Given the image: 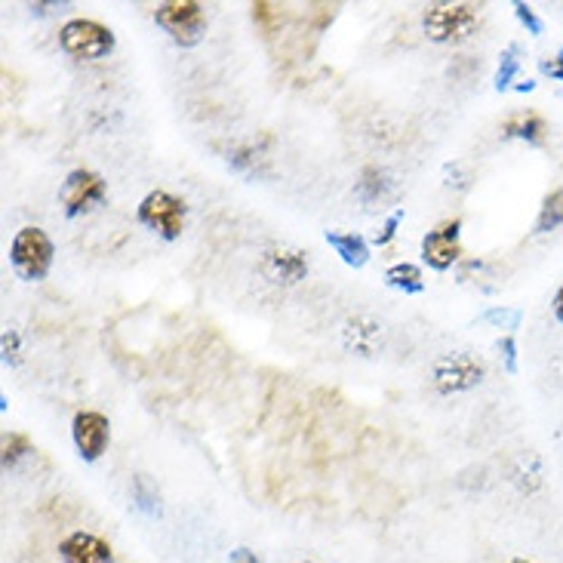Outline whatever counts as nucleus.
<instances>
[{"instance_id":"obj_1","label":"nucleus","mask_w":563,"mask_h":563,"mask_svg":"<svg viewBox=\"0 0 563 563\" xmlns=\"http://www.w3.org/2000/svg\"><path fill=\"white\" fill-rule=\"evenodd\" d=\"M154 22L164 28L179 47H194L207 34V10L197 0H170L154 10Z\"/></svg>"},{"instance_id":"obj_2","label":"nucleus","mask_w":563,"mask_h":563,"mask_svg":"<svg viewBox=\"0 0 563 563\" xmlns=\"http://www.w3.org/2000/svg\"><path fill=\"white\" fill-rule=\"evenodd\" d=\"M59 44L68 56L80 62H93V59H105L114 50V34L108 25L96 19H71L59 31Z\"/></svg>"},{"instance_id":"obj_3","label":"nucleus","mask_w":563,"mask_h":563,"mask_svg":"<svg viewBox=\"0 0 563 563\" xmlns=\"http://www.w3.org/2000/svg\"><path fill=\"white\" fill-rule=\"evenodd\" d=\"M477 22H480V13L474 4H434L422 16V28L434 44H456V40H465L477 28Z\"/></svg>"},{"instance_id":"obj_4","label":"nucleus","mask_w":563,"mask_h":563,"mask_svg":"<svg viewBox=\"0 0 563 563\" xmlns=\"http://www.w3.org/2000/svg\"><path fill=\"white\" fill-rule=\"evenodd\" d=\"M10 259L22 280H40L53 265V240L40 228L28 225L16 234Z\"/></svg>"},{"instance_id":"obj_5","label":"nucleus","mask_w":563,"mask_h":563,"mask_svg":"<svg viewBox=\"0 0 563 563\" xmlns=\"http://www.w3.org/2000/svg\"><path fill=\"white\" fill-rule=\"evenodd\" d=\"M185 213V200L170 191H151L139 204V222L167 240H176L185 231Z\"/></svg>"},{"instance_id":"obj_6","label":"nucleus","mask_w":563,"mask_h":563,"mask_svg":"<svg viewBox=\"0 0 563 563\" xmlns=\"http://www.w3.org/2000/svg\"><path fill=\"white\" fill-rule=\"evenodd\" d=\"M484 382V364L471 354H447L434 364V388L440 394H459Z\"/></svg>"},{"instance_id":"obj_7","label":"nucleus","mask_w":563,"mask_h":563,"mask_svg":"<svg viewBox=\"0 0 563 563\" xmlns=\"http://www.w3.org/2000/svg\"><path fill=\"white\" fill-rule=\"evenodd\" d=\"M105 200V182L99 173L93 170H74L68 173L65 185H62V207H65V216H80L93 210L96 204Z\"/></svg>"},{"instance_id":"obj_8","label":"nucleus","mask_w":563,"mask_h":563,"mask_svg":"<svg viewBox=\"0 0 563 563\" xmlns=\"http://www.w3.org/2000/svg\"><path fill=\"white\" fill-rule=\"evenodd\" d=\"M108 434H111V425L102 413L96 410H84L74 416V425H71V437H74V447L80 453V459L87 462H96L105 447H108Z\"/></svg>"},{"instance_id":"obj_9","label":"nucleus","mask_w":563,"mask_h":563,"mask_svg":"<svg viewBox=\"0 0 563 563\" xmlns=\"http://www.w3.org/2000/svg\"><path fill=\"white\" fill-rule=\"evenodd\" d=\"M459 228L462 222L453 219V222H444V225H437L434 231L425 234L422 240V256L431 268L437 271H447L459 262L462 250H459Z\"/></svg>"},{"instance_id":"obj_10","label":"nucleus","mask_w":563,"mask_h":563,"mask_svg":"<svg viewBox=\"0 0 563 563\" xmlns=\"http://www.w3.org/2000/svg\"><path fill=\"white\" fill-rule=\"evenodd\" d=\"M262 274L274 284H284V287H293L299 280H305L308 274V262L299 250H290V247H274L265 253L262 259Z\"/></svg>"},{"instance_id":"obj_11","label":"nucleus","mask_w":563,"mask_h":563,"mask_svg":"<svg viewBox=\"0 0 563 563\" xmlns=\"http://www.w3.org/2000/svg\"><path fill=\"white\" fill-rule=\"evenodd\" d=\"M59 554L65 563H114V551L93 533H71L62 539Z\"/></svg>"},{"instance_id":"obj_12","label":"nucleus","mask_w":563,"mask_h":563,"mask_svg":"<svg viewBox=\"0 0 563 563\" xmlns=\"http://www.w3.org/2000/svg\"><path fill=\"white\" fill-rule=\"evenodd\" d=\"M379 339H382L379 320H373V317H367V314L351 317L348 324H345V330H342V342H345V348L354 351V354H364V357H370V354L376 351Z\"/></svg>"},{"instance_id":"obj_13","label":"nucleus","mask_w":563,"mask_h":563,"mask_svg":"<svg viewBox=\"0 0 563 563\" xmlns=\"http://www.w3.org/2000/svg\"><path fill=\"white\" fill-rule=\"evenodd\" d=\"M327 244L342 256L345 265H367L370 259V247H367V240L360 237V234H351V231H327Z\"/></svg>"},{"instance_id":"obj_14","label":"nucleus","mask_w":563,"mask_h":563,"mask_svg":"<svg viewBox=\"0 0 563 563\" xmlns=\"http://www.w3.org/2000/svg\"><path fill=\"white\" fill-rule=\"evenodd\" d=\"M502 133L508 139H527V142H539L545 136V117L536 114V111H520V114H511L505 124H502Z\"/></svg>"},{"instance_id":"obj_15","label":"nucleus","mask_w":563,"mask_h":563,"mask_svg":"<svg viewBox=\"0 0 563 563\" xmlns=\"http://www.w3.org/2000/svg\"><path fill=\"white\" fill-rule=\"evenodd\" d=\"M385 280L394 290H404V293H422L425 290V277L416 265L410 262H397L385 271Z\"/></svg>"},{"instance_id":"obj_16","label":"nucleus","mask_w":563,"mask_h":563,"mask_svg":"<svg viewBox=\"0 0 563 563\" xmlns=\"http://www.w3.org/2000/svg\"><path fill=\"white\" fill-rule=\"evenodd\" d=\"M560 225H563V188L551 191L542 200V210H539V219H536V231L545 234V231H554Z\"/></svg>"},{"instance_id":"obj_17","label":"nucleus","mask_w":563,"mask_h":563,"mask_svg":"<svg viewBox=\"0 0 563 563\" xmlns=\"http://www.w3.org/2000/svg\"><path fill=\"white\" fill-rule=\"evenodd\" d=\"M388 191V176L379 170V167H367L360 173V182H357V194L360 200H367V204H376V200Z\"/></svg>"},{"instance_id":"obj_18","label":"nucleus","mask_w":563,"mask_h":563,"mask_svg":"<svg viewBox=\"0 0 563 563\" xmlns=\"http://www.w3.org/2000/svg\"><path fill=\"white\" fill-rule=\"evenodd\" d=\"M253 10V22L259 25V31L262 34H274V31H280V25H284V7L280 4H268V0H259V4H253L250 7Z\"/></svg>"},{"instance_id":"obj_19","label":"nucleus","mask_w":563,"mask_h":563,"mask_svg":"<svg viewBox=\"0 0 563 563\" xmlns=\"http://www.w3.org/2000/svg\"><path fill=\"white\" fill-rule=\"evenodd\" d=\"M25 453H31V440L19 431L4 434V468H13Z\"/></svg>"},{"instance_id":"obj_20","label":"nucleus","mask_w":563,"mask_h":563,"mask_svg":"<svg viewBox=\"0 0 563 563\" xmlns=\"http://www.w3.org/2000/svg\"><path fill=\"white\" fill-rule=\"evenodd\" d=\"M133 496H136L139 508H142V511H148V514H154V511L160 508V496H157V490L151 487V480H148V477H136V484H133Z\"/></svg>"},{"instance_id":"obj_21","label":"nucleus","mask_w":563,"mask_h":563,"mask_svg":"<svg viewBox=\"0 0 563 563\" xmlns=\"http://www.w3.org/2000/svg\"><path fill=\"white\" fill-rule=\"evenodd\" d=\"M517 47H508V53L502 56V65H499V74H496V87L499 90H505L511 80H514V74H517Z\"/></svg>"},{"instance_id":"obj_22","label":"nucleus","mask_w":563,"mask_h":563,"mask_svg":"<svg viewBox=\"0 0 563 563\" xmlns=\"http://www.w3.org/2000/svg\"><path fill=\"white\" fill-rule=\"evenodd\" d=\"M514 10H517V19L524 22V25H527V28H530L533 34H542V22L536 19V13H533V10H530L527 4H514Z\"/></svg>"},{"instance_id":"obj_23","label":"nucleus","mask_w":563,"mask_h":563,"mask_svg":"<svg viewBox=\"0 0 563 563\" xmlns=\"http://www.w3.org/2000/svg\"><path fill=\"white\" fill-rule=\"evenodd\" d=\"M400 219H404V213H394V216H391V219H388V222L382 225V231L376 234V244H379V247H382V244H388V240H391V237L397 234V225H400Z\"/></svg>"},{"instance_id":"obj_24","label":"nucleus","mask_w":563,"mask_h":563,"mask_svg":"<svg viewBox=\"0 0 563 563\" xmlns=\"http://www.w3.org/2000/svg\"><path fill=\"white\" fill-rule=\"evenodd\" d=\"M542 74H551V77L563 80V50H560L554 59H545V62H542Z\"/></svg>"},{"instance_id":"obj_25","label":"nucleus","mask_w":563,"mask_h":563,"mask_svg":"<svg viewBox=\"0 0 563 563\" xmlns=\"http://www.w3.org/2000/svg\"><path fill=\"white\" fill-rule=\"evenodd\" d=\"M228 563H262V560H259L250 548H237V551H231Z\"/></svg>"},{"instance_id":"obj_26","label":"nucleus","mask_w":563,"mask_h":563,"mask_svg":"<svg viewBox=\"0 0 563 563\" xmlns=\"http://www.w3.org/2000/svg\"><path fill=\"white\" fill-rule=\"evenodd\" d=\"M554 317L560 320V324H563V287L557 290V296H554Z\"/></svg>"},{"instance_id":"obj_27","label":"nucleus","mask_w":563,"mask_h":563,"mask_svg":"<svg viewBox=\"0 0 563 563\" xmlns=\"http://www.w3.org/2000/svg\"><path fill=\"white\" fill-rule=\"evenodd\" d=\"M505 351H508V354H505V357H508V367L514 370V342H511V339H505Z\"/></svg>"},{"instance_id":"obj_28","label":"nucleus","mask_w":563,"mask_h":563,"mask_svg":"<svg viewBox=\"0 0 563 563\" xmlns=\"http://www.w3.org/2000/svg\"><path fill=\"white\" fill-rule=\"evenodd\" d=\"M511 563H533V560H524V557H517V560H511Z\"/></svg>"}]
</instances>
